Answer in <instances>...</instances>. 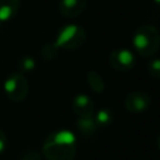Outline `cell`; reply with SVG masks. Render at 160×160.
Listing matches in <instances>:
<instances>
[{"mask_svg": "<svg viewBox=\"0 0 160 160\" xmlns=\"http://www.w3.org/2000/svg\"><path fill=\"white\" fill-rule=\"evenodd\" d=\"M20 160H41V155L38 151L29 150V151H26V152L22 154V156H21Z\"/></svg>", "mask_w": 160, "mask_h": 160, "instance_id": "obj_16", "label": "cell"}, {"mask_svg": "<svg viewBox=\"0 0 160 160\" xmlns=\"http://www.w3.org/2000/svg\"><path fill=\"white\" fill-rule=\"evenodd\" d=\"M148 74L150 78L158 80L160 78V60L154 58L152 60H150V62L148 64Z\"/></svg>", "mask_w": 160, "mask_h": 160, "instance_id": "obj_15", "label": "cell"}, {"mask_svg": "<svg viewBox=\"0 0 160 160\" xmlns=\"http://www.w3.org/2000/svg\"><path fill=\"white\" fill-rule=\"evenodd\" d=\"M4 92L14 102L24 100L29 92V82L24 74L19 71L11 72L4 81Z\"/></svg>", "mask_w": 160, "mask_h": 160, "instance_id": "obj_4", "label": "cell"}, {"mask_svg": "<svg viewBox=\"0 0 160 160\" xmlns=\"http://www.w3.org/2000/svg\"><path fill=\"white\" fill-rule=\"evenodd\" d=\"M88 0H60L59 11L65 18H76L86 9Z\"/></svg>", "mask_w": 160, "mask_h": 160, "instance_id": "obj_8", "label": "cell"}, {"mask_svg": "<svg viewBox=\"0 0 160 160\" xmlns=\"http://www.w3.org/2000/svg\"><path fill=\"white\" fill-rule=\"evenodd\" d=\"M35 68H36V61L32 56L24 55V56L20 58V60H19V72H21V74L31 72Z\"/></svg>", "mask_w": 160, "mask_h": 160, "instance_id": "obj_13", "label": "cell"}, {"mask_svg": "<svg viewBox=\"0 0 160 160\" xmlns=\"http://www.w3.org/2000/svg\"><path fill=\"white\" fill-rule=\"evenodd\" d=\"M71 109L78 118H90L95 112V105L90 96L86 94H78L72 98Z\"/></svg>", "mask_w": 160, "mask_h": 160, "instance_id": "obj_7", "label": "cell"}, {"mask_svg": "<svg viewBox=\"0 0 160 160\" xmlns=\"http://www.w3.org/2000/svg\"><path fill=\"white\" fill-rule=\"evenodd\" d=\"M6 145H8V138L5 135V132L0 129V155L5 151L6 149Z\"/></svg>", "mask_w": 160, "mask_h": 160, "instance_id": "obj_17", "label": "cell"}, {"mask_svg": "<svg viewBox=\"0 0 160 160\" xmlns=\"http://www.w3.org/2000/svg\"><path fill=\"white\" fill-rule=\"evenodd\" d=\"M21 0H0V25L12 20L20 10Z\"/></svg>", "mask_w": 160, "mask_h": 160, "instance_id": "obj_9", "label": "cell"}, {"mask_svg": "<svg viewBox=\"0 0 160 160\" xmlns=\"http://www.w3.org/2000/svg\"><path fill=\"white\" fill-rule=\"evenodd\" d=\"M112 110L108 109V108H102L100 110H98L96 112H94V120L96 122L98 126H108L111 124L112 121Z\"/></svg>", "mask_w": 160, "mask_h": 160, "instance_id": "obj_12", "label": "cell"}, {"mask_svg": "<svg viewBox=\"0 0 160 160\" xmlns=\"http://www.w3.org/2000/svg\"><path fill=\"white\" fill-rule=\"evenodd\" d=\"M151 104V98L148 92L145 91H132L129 92L125 98L124 105L125 109L131 112V114H140L142 111H145Z\"/></svg>", "mask_w": 160, "mask_h": 160, "instance_id": "obj_6", "label": "cell"}, {"mask_svg": "<svg viewBox=\"0 0 160 160\" xmlns=\"http://www.w3.org/2000/svg\"><path fill=\"white\" fill-rule=\"evenodd\" d=\"M76 126L79 131L82 134V136H91L95 134L98 125L92 116L90 118H79L76 121Z\"/></svg>", "mask_w": 160, "mask_h": 160, "instance_id": "obj_11", "label": "cell"}, {"mask_svg": "<svg viewBox=\"0 0 160 160\" xmlns=\"http://www.w3.org/2000/svg\"><path fill=\"white\" fill-rule=\"evenodd\" d=\"M48 160H74L76 154V138L70 130H59L48 136L42 146Z\"/></svg>", "mask_w": 160, "mask_h": 160, "instance_id": "obj_1", "label": "cell"}, {"mask_svg": "<svg viewBox=\"0 0 160 160\" xmlns=\"http://www.w3.org/2000/svg\"><path fill=\"white\" fill-rule=\"evenodd\" d=\"M136 62L135 55L130 49L119 48L110 52L109 65L116 71H129L134 68Z\"/></svg>", "mask_w": 160, "mask_h": 160, "instance_id": "obj_5", "label": "cell"}, {"mask_svg": "<svg viewBox=\"0 0 160 160\" xmlns=\"http://www.w3.org/2000/svg\"><path fill=\"white\" fill-rule=\"evenodd\" d=\"M131 41L138 55L142 58H151L159 49L160 35L155 26L145 24L135 30Z\"/></svg>", "mask_w": 160, "mask_h": 160, "instance_id": "obj_2", "label": "cell"}, {"mask_svg": "<svg viewBox=\"0 0 160 160\" xmlns=\"http://www.w3.org/2000/svg\"><path fill=\"white\" fill-rule=\"evenodd\" d=\"M85 39L86 32L82 29V26L78 24H66L59 30L56 40L54 42L59 49L76 50L82 46Z\"/></svg>", "mask_w": 160, "mask_h": 160, "instance_id": "obj_3", "label": "cell"}, {"mask_svg": "<svg viewBox=\"0 0 160 160\" xmlns=\"http://www.w3.org/2000/svg\"><path fill=\"white\" fill-rule=\"evenodd\" d=\"M86 82L89 85V88L94 91V92H102L105 89V81L101 78V75L99 72H96L95 70H90L86 74Z\"/></svg>", "mask_w": 160, "mask_h": 160, "instance_id": "obj_10", "label": "cell"}, {"mask_svg": "<svg viewBox=\"0 0 160 160\" xmlns=\"http://www.w3.org/2000/svg\"><path fill=\"white\" fill-rule=\"evenodd\" d=\"M59 50H60V49L56 46L55 42L45 44V45L41 48V56H42L45 60H52L54 58H56Z\"/></svg>", "mask_w": 160, "mask_h": 160, "instance_id": "obj_14", "label": "cell"}, {"mask_svg": "<svg viewBox=\"0 0 160 160\" xmlns=\"http://www.w3.org/2000/svg\"><path fill=\"white\" fill-rule=\"evenodd\" d=\"M155 1H156V2H158V1H159V0H155Z\"/></svg>", "mask_w": 160, "mask_h": 160, "instance_id": "obj_18", "label": "cell"}]
</instances>
